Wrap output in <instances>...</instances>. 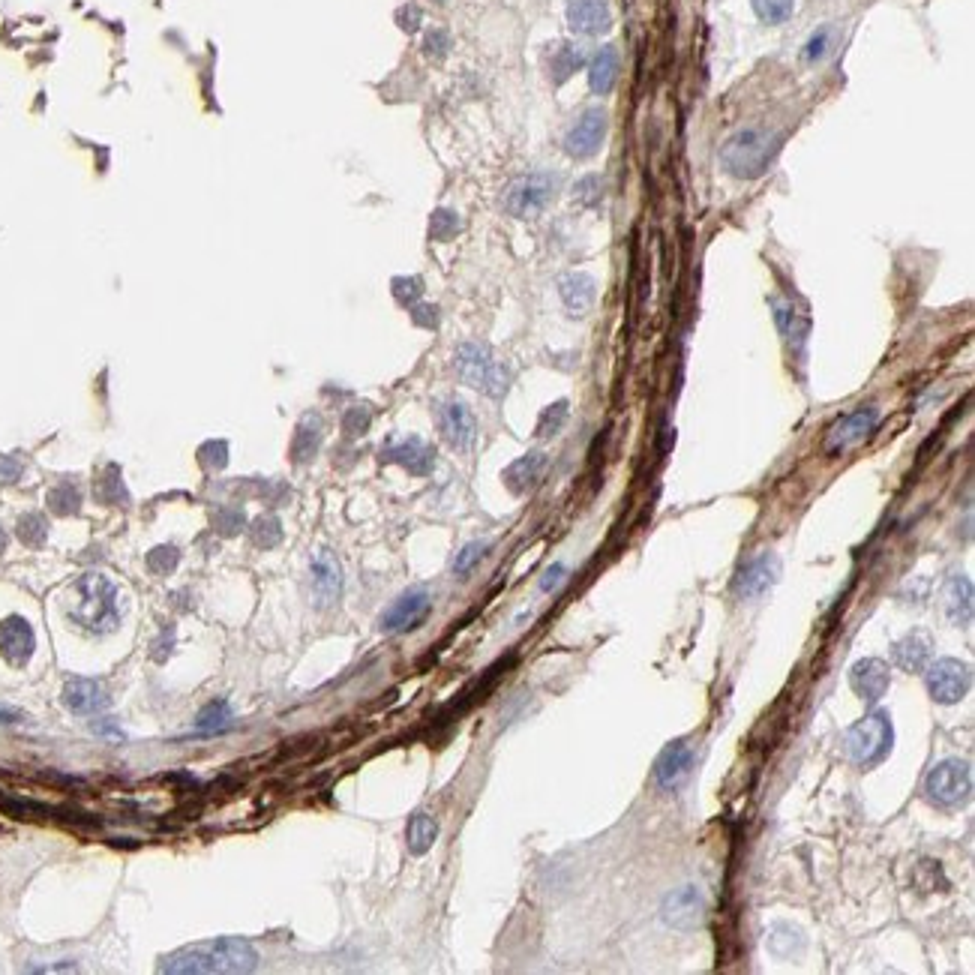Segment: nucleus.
<instances>
[{
	"mask_svg": "<svg viewBox=\"0 0 975 975\" xmlns=\"http://www.w3.org/2000/svg\"><path fill=\"white\" fill-rule=\"evenodd\" d=\"M690 768H693V747L684 738H678V741L666 744L663 753L657 756V762H654V780H657L660 789L669 792V789H678L687 780Z\"/></svg>",
	"mask_w": 975,
	"mask_h": 975,
	"instance_id": "obj_15",
	"label": "nucleus"
},
{
	"mask_svg": "<svg viewBox=\"0 0 975 975\" xmlns=\"http://www.w3.org/2000/svg\"><path fill=\"white\" fill-rule=\"evenodd\" d=\"M558 192V183H555V174H546V171H531V174H522L516 177L507 192H504V207L507 213L519 216V219H534L540 216L549 201L555 198Z\"/></svg>",
	"mask_w": 975,
	"mask_h": 975,
	"instance_id": "obj_6",
	"label": "nucleus"
},
{
	"mask_svg": "<svg viewBox=\"0 0 975 975\" xmlns=\"http://www.w3.org/2000/svg\"><path fill=\"white\" fill-rule=\"evenodd\" d=\"M846 753L855 765L870 768L891 750V720L885 711H870L855 720L843 735Z\"/></svg>",
	"mask_w": 975,
	"mask_h": 975,
	"instance_id": "obj_5",
	"label": "nucleus"
},
{
	"mask_svg": "<svg viewBox=\"0 0 975 975\" xmlns=\"http://www.w3.org/2000/svg\"><path fill=\"white\" fill-rule=\"evenodd\" d=\"M894 663L906 672H918L933 657V636L927 630H909L900 642H894Z\"/></svg>",
	"mask_w": 975,
	"mask_h": 975,
	"instance_id": "obj_23",
	"label": "nucleus"
},
{
	"mask_svg": "<svg viewBox=\"0 0 975 975\" xmlns=\"http://www.w3.org/2000/svg\"><path fill=\"white\" fill-rule=\"evenodd\" d=\"M876 423H879V408H873V405L855 408L852 414L840 417L828 429V435H825V453L828 456H837V453L849 450L852 444H861L876 429Z\"/></svg>",
	"mask_w": 975,
	"mask_h": 975,
	"instance_id": "obj_11",
	"label": "nucleus"
},
{
	"mask_svg": "<svg viewBox=\"0 0 975 975\" xmlns=\"http://www.w3.org/2000/svg\"><path fill=\"white\" fill-rule=\"evenodd\" d=\"M459 216H456V210H450V207H441V210H435L432 213V219H429V234L435 237V240H450L456 231H459Z\"/></svg>",
	"mask_w": 975,
	"mask_h": 975,
	"instance_id": "obj_36",
	"label": "nucleus"
},
{
	"mask_svg": "<svg viewBox=\"0 0 975 975\" xmlns=\"http://www.w3.org/2000/svg\"><path fill=\"white\" fill-rule=\"evenodd\" d=\"M78 504H81V492H78L72 483H60V486H54V489L48 492V507H51L57 516H69V513H75Z\"/></svg>",
	"mask_w": 975,
	"mask_h": 975,
	"instance_id": "obj_32",
	"label": "nucleus"
},
{
	"mask_svg": "<svg viewBox=\"0 0 975 975\" xmlns=\"http://www.w3.org/2000/svg\"><path fill=\"white\" fill-rule=\"evenodd\" d=\"M771 309H774V321H777L783 339L789 342V348L801 351L807 342V333H810V318L804 312H798V306L789 297H780V294L771 297Z\"/></svg>",
	"mask_w": 975,
	"mask_h": 975,
	"instance_id": "obj_22",
	"label": "nucleus"
},
{
	"mask_svg": "<svg viewBox=\"0 0 975 975\" xmlns=\"http://www.w3.org/2000/svg\"><path fill=\"white\" fill-rule=\"evenodd\" d=\"M924 684H927V693L942 702V705H954L960 702L966 693H969V684H972V672L963 660H954V657H942V660H933L924 666Z\"/></svg>",
	"mask_w": 975,
	"mask_h": 975,
	"instance_id": "obj_8",
	"label": "nucleus"
},
{
	"mask_svg": "<svg viewBox=\"0 0 975 975\" xmlns=\"http://www.w3.org/2000/svg\"><path fill=\"white\" fill-rule=\"evenodd\" d=\"M597 192H600V177H585L576 189V198L582 204H594L597 201Z\"/></svg>",
	"mask_w": 975,
	"mask_h": 975,
	"instance_id": "obj_46",
	"label": "nucleus"
},
{
	"mask_svg": "<svg viewBox=\"0 0 975 975\" xmlns=\"http://www.w3.org/2000/svg\"><path fill=\"white\" fill-rule=\"evenodd\" d=\"M366 426H369V411L366 408H351L345 414V432L348 435H360V432H366Z\"/></svg>",
	"mask_w": 975,
	"mask_h": 975,
	"instance_id": "obj_43",
	"label": "nucleus"
},
{
	"mask_svg": "<svg viewBox=\"0 0 975 975\" xmlns=\"http://www.w3.org/2000/svg\"><path fill=\"white\" fill-rule=\"evenodd\" d=\"M252 540H255V546H261V549L276 546V543L282 540V525H279V519H276V516H258V519L252 522Z\"/></svg>",
	"mask_w": 975,
	"mask_h": 975,
	"instance_id": "obj_35",
	"label": "nucleus"
},
{
	"mask_svg": "<svg viewBox=\"0 0 975 975\" xmlns=\"http://www.w3.org/2000/svg\"><path fill=\"white\" fill-rule=\"evenodd\" d=\"M567 399H558L555 405H549V408H543V414H540V423H537V435L540 438H549V435H555L561 426H564V420H567Z\"/></svg>",
	"mask_w": 975,
	"mask_h": 975,
	"instance_id": "obj_37",
	"label": "nucleus"
},
{
	"mask_svg": "<svg viewBox=\"0 0 975 975\" xmlns=\"http://www.w3.org/2000/svg\"><path fill=\"white\" fill-rule=\"evenodd\" d=\"M567 24L573 33L597 36L612 27V3L609 0H567Z\"/></svg>",
	"mask_w": 975,
	"mask_h": 975,
	"instance_id": "obj_19",
	"label": "nucleus"
},
{
	"mask_svg": "<svg viewBox=\"0 0 975 975\" xmlns=\"http://www.w3.org/2000/svg\"><path fill=\"white\" fill-rule=\"evenodd\" d=\"M60 696H63V705L72 714H99L111 702L108 690L99 681H93V678H69L63 684V693Z\"/></svg>",
	"mask_w": 975,
	"mask_h": 975,
	"instance_id": "obj_20",
	"label": "nucleus"
},
{
	"mask_svg": "<svg viewBox=\"0 0 975 975\" xmlns=\"http://www.w3.org/2000/svg\"><path fill=\"white\" fill-rule=\"evenodd\" d=\"M486 549H489V543L486 540H474V543H468L459 555H456V561H453V570L456 573H468L483 555H486Z\"/></svg>",
	"mask_w": 975,
	"mask_h": 975,
	"instance_id": "obj_40",
	"label": "nucleus"
},
{
	"mask_svg": "<svg viewBox=\"0 0 975 975\" xmlns=\"http://www.w3.org/2000/svg\"><path fill=\"white\" fill-rule=\"evenodd\" d=\"M705 894L696 885H681L663 900V921L675 930H696L705 921Z\"/></svg>",
	"mask_w": 975,
	"mask_h": 975,
	"instance_id": "obj_13",
	"label": "nucleus"
},
{
	"mask_svg": "<svg viewBox=\"0 0 975 975\" xmlns=\"http://www.w3.org/2000/svg\"><path fill=\"white\" fill-rule=\"evenodd\" d=\"M942 597H945V612H948V618H951L954 624L966 627V624L972 621V582H969V576H963V573L948 576Z\"/></svg>",
	"mask_w": 975,
	"mask_h": 975,
	"instance_id": "obj_26",
	"label": "nucleus"
},
{
	"mask_svg": "<svg viewBox=\"0 0 975 975\" xmlns=\"http://www.w3.org/2000/svg\"><path fill=\"white\" fill-rule=\"evenodd\" d=\"M405 837H408V849H411L414 855H423V852L435 843V837H438V825H435V819H432L429 813H414L411 822H408Z\"/></svg>",
	"mask_w": 975,
	"mask_h": 975,
	"instance_id": "obj_29",
	"label": "nucleus"
},
{
	"mask_svg": "<svg viewBox=\"0 0 975 975\" xmlns=\"http://www.w3.org/2000/svg\"><path fill=\"white\" fill-rule=\"evenodd\" d=\"M780 147V138H771L762 129H741L735 135H729L720 147V162L723 168L738 177V180H753L759 177L768 162L774 159Z\"/></svg>",
	"mask_w": 975,
	"mask_h": 975,
	"instance_id": "obj_3",
	"label": "nucleus"
},
{
	"mask_svg": "<svg viewBox=\"0 0 975 975\" xmlns=\"http://www.w3.org/2000/svg\"><path fill=\"white\" fill-rule=\"evenodd\" d=\"M780 579V558L774 552H759L753 561H747L741 570H738V579H735V591L738 597L744 600H756L762 597L774 582Z\"/></svg>",
	"mask_w": 975,
	"mask_h": 975,
	"instance_id": "obj_14",
	"label": "nucleus"
},
{
	"mask_svg": "<svg viewBox=\"0 0 975 975\" xmlns=\"http://www.w3.org/2000/svg\"><path fill=\"white\" fill-rule=\"evenodd\" d=\"M582 63H585L582 48H576L573 42H561V45L555 48V54H552V81H555V84L567 81V78H570Z\"/></svg>",
	"mask_w": 975,
	"mask_h": 975,
	"instance_id": "obj_30",
	"label": "nucleus"
},
{
	"mask_svg": "<svg viewBox=\"0 0 975 975\" xmlns=\"http://www.w3.org/2000/svg\"><path fill=\"white\" fill-rule=\"evenodd\" d=\"M240 522H243V516H240V510H234V513H225V522H216V528L222 534H237L240 531Z\"/></svg>",
	"mask_w": 975,
	"mask_h": 975,
	"instance_id": "obj_48",
	"label": "nucleus"
},
{
	"mask_svg": "<svg viewBox=\"0 0 975 975\" xmlns=\"http://www.w3.org/2000/svg\"><path fill=\"white\" fill-rule=\"evenodd\" d=\"M195 726H198L201 732H207V735L228 729V726H231V708H228V702H225V699H216V702H210V705H207V708L198 714Z\"/></svg>",
	"mask_w": 975,
	"mask_h": 975,
	"instance_id": "obj_31",
	"label": "nucleus"
},
{
	"mask_svg": "<svg viewBox=\"0 0 975 975\" xmlns=\"http://www.w3.org/2000/svg\"><path fill=\"white\" fill-rule=\"evenodd\" d=\"M33 648H36L33 627L21 615H9L0 621V654L6 663L24 666L33 657Z\"/></svg>",
	"mask_w": 975,
	"mask_h": 975,
	"instance_id": "obj_18",
	"label": "nucleus"
},
{
	"mask_svg": "<svg viewBox=\"0 0 975 975\" xmlns=\"http://www.w3.org/2000/svg\"><path fill=\"white\" fill-rule=\"evenodd\" d=\"M321 444V417L318 414H306L297 426V435H294V459L297 462H309L315 456Z\"/></svg>",
	"mask_w": 975,
	"mask_h": 975,
	"instance_id": "obj_28",
	"label": "nucleus"
},
{
	"mask_svg": "<svg viewBox=\"0 0 975 975\" xmlns=\"http://www.w3.org/2000/svg\"><path fill=\"white\" fill-rule=\"evenodd\" d=\"M399 24H402L405 30H417V24H420V12H417V6H405V9L399 12Z\"/></svg>",
	"mask_w": 975,
	"mask_h": 975,
	"instance_id": "obj_49",
	"label": "nucleus"
},
{
	"mask_svg": "<svg viewBox=\"0 0 975 975\" xmlns=\"http://www.w3.org/2000/svg\"><path fill=\"white\" fill-rule=\"evenodd\" d=\"M177 561H180V552H177L174 546H156V549L147 555V567H150L153 573H159V576L171 573V570L177 567Z\"/></svg>",
	"mask_w": 975,
	"mask_h": 975,
	"instance_id": "obj_39",
	"label": "nucleus"
},
{
	"mask_svg": "<svg viewBox=\"0 0 975 975\" xmlns=\"http://www.w3.org/2000/svg\"><path fill=\"white\" fill-rule=\"evenodd\" d=\"M21 717V711H15V708H6V705H0V723H15Z\"/></svg>",
	"mask_w": 975,
	"mask_h": 975,
	"instance_id": "obj_51",
	"label": "nucleus"
},
{
	"mask_svg": "<svg viewBox=\"0 0 975 975\" xmlns=\"http://www.w3.org/2000/svg\"><path fill=\"white\" fill-rule=\"evenodd\" d=\"M546 465H549V462H546V453H540V450H531V453L519 456V459L504 471V483H507V489H510L513 495H522V492L534 489V486L540 483Z\"/></svg>",
	"mask_w": 975,
	"mask_h": 975,
	"instance_id": "obj_24",
	"label": "nucleus"
},
{
	"mask_svg": "<svg viewBox=\"0 0 975 975\" xmlns=\"http://www.w3.org/2000/svg\"><path fill=\"white\" fill-rule=\"evenodd\" d=\"M66 615L72 624H78L87 633H108L120 621V603L117 588L102 573H84L66 600Z\"/></svg>",
	"mask_w": 975,
	"mask_h": 975,
	"instance_id": "obj_2",
	"label": "nucleus"
},
{
	"mask_svg": "<svg viewBox=\"0 0 975 975\" xmlns=\"http://www.w3.org/2000/svg\"><path fill=\"white\" fill-rule=\"evenodd\" d=\"M18 537L27 546H42L45 537H48V522L39 513H27V516L18 519Z\"/></svg>",
	"mask_w": 975,
	"mask_h": 975,
	"instance_id": "obj_34",
	"label": "nucleus"
},
{
	"mask_svg": "<svg viewBox=\"0 0 975 975\" xmlns=\"http://www.w3.org/2000/svg\"><path fill=\"white\" fill-rule=\"evenodd\" d=\"M6 543H9V540H6V531H3V528H0V552H3V549H6Z\"/></svg>",
	"mask_w": 975,
	"mask_h": 975,
	"instance_id": "obj_53",
	"label": "nucleus"
},
{
	"mask_svg": "<svg viewBox=\"0 0 975 975\" xmlns=\"http://www.w3.org/2000/svg\"><path fill=\"white\" fill-rule=\"evenodd\" d=\"M753 9H756L759 21L783 24L795 12V0H753Z\"/></svg>",
	"mask_w": 975,
	"mask_h": 975,
	"instance_id": "obj_33",
	"label": "nucleus"
},
{
	"mask_svg": "<svg viewBox=\"0 0 975 975\" xmlns=\"http://www.w3.org/2000/svg\"><path fill=\"white\" fill-rule=\"evenodd\" d=\"M924 792L939 807H957L972 792V771L963 759H942L924 777Z\"/></svg>",
	"mask_w": 975,
	"mask_h": 975,
	"instance_id": "obj_7",
	"label": "nucleus"
},
{
	"mask_svg": "<svg viewBox=\"0 0 975 975\" xmlns=\"http://www.w3.org/2000/svg\"><path fill=\"white\" fill-rule=\"evenodd\" d=\"M414 321H417V324H423V327H435L438 315H435V309H432V306H417V309H414Z\"/></svg>",
	"mask_w": 975,
	"mask_h": 975,
	"instance_id": "obj_50",
	"label": "nucleus"
},
{
	"mask_svg": "<svg viewBox=\"0 0 975 975\" xmlns=\"http://www.w3.org/2000/svg\"><path fill=\"white\" fill-rule=\"evenodd\" d=\"M558 291H561V300L570 315H585L594 303L597 285L588 273H564L558 282Z\"/></svg>",
	"mask_w": 975,
	"mask_h": 975,
	"instance_id": "obj_25",
	"label": "nucleus"
},
{
	"mask_svg": "<svg viewBox=\"0 0 975 975\" xmlns=\"http://www.w3.org/2000/svg\"><path fill=\"white\" fill-rule=\"evenodd\" d=\"M381 456L387 462H399L402 468H408L411 474H429L432 462H435V450L423 441V438H399L393 444H387L381 450Z\"/></svg>",
	"mask_w": 975,
	"mask_h": 975,
	"instance_id": "obj_21",
	"label": "nucleus"
},
{
	"mask_svg": "<svg viewBox=\"0 0 975 975\" xmlns=\"http://www.w3.org/2000/svg\"><path fill=\"white\" fill-rule=\"evenodd\" d=\"M309 573H312V597L318 606H330L339 591H342V567L336 561V555L330 549H318L309 561Z\"/></svg>",
	"mask_w": 975,
	"mask_h": 975,
	"instance_id": "obj_17",
	"label": "nucleus"
},
{
	"mask_svg": "<svg viewBox=\"0 0 975 975\" xmlns=\"http://www.w3.org/2000/svg\"><path fill=\"white\" fill-rule=\"evenodd\" d=\"M564 576H567V567H564V564H552V567L543 570L540 588H543V591H555V588L564 582Z\"/></svg>",
	"mask_w": 975,
	"mask_h": 975,
	"instance_id": "obj_45",
	"label": "nucleus"
},
{
	"mask_svg": "<svg viewBox=\"0 0 975 975\" xmlns=\"http://www.w3.org/2000/svg\"><path fill=\"white\" fill-rule=\"evenodd\" d=\"M834 45V27H819L810 39H807V45H804V60L807 63H816V60H822L825 54H828V48Z\"/></svg>",
	"mask_w": 975,
	"mask_h": 975,
	"instance_id": "obj_38",
	"label": "nucleus"
},
{
	"mask_svg": "<svg viewBox=\"0 0 975 975\" xmlns=\"http://www.w3.org/2000/svg\"><path fill=\"white\" fill-rule=\"evenodd\" d=\"M618 78V51L612 45H603L600 51H594L591 63H588V84L591 93H609L615 87Z\"/></svg>",
	"mask_w": 975,
	"mask_h": 975,
	"instance_id": "obj_27",
	"label": "nucleus"
},
{
	"mask_svg": "<svg viewBox=\"0 0 975 975\" xmlns=\"http://www.w3.org/2000/svg\"><path fill=\"white\" fill-rule=\"evenodd\" d=\"M225 441H210V444H204L201 447V462L207 465V468H222L225 465Z\"/></svg>",
	"mask_w": 975,
	"mask_h": 975,
	"instance_id": "obj_42",
	"label": "nucleus"
},
{
	"mask_svg": "<svg viewBox=\"0 0 975 975\" xmlns=\"http://www.w3.org/2000/svg\"><path fill=\"white\" fill-rule=\"evenodd\" d=\"M849 681H852V690L867 702V705H876L888 687H891V672H888V663L879 660V657H864L852 666L849 672Z\"/></svg>",
	"mask_w": 975,
	"mask_h": 975,
	"instance_id": "obj_16",
	"label": "nucleus"
},
{
	"mask_svg": "<svg viewBox=\"0 0 975 975\" xmlns=\"http://www.w3.org/2000/svg\"><path fill=\"white\" fill-rule=\"evenodd\" d=\"M420 291H423V285H420L417 276H399V279H393V294L405 306H414V300L420 297Z\"/></svg>",
	"mask_w": 975,
	"mask_h": 975,
	"instance_id": "obj_41",
	"label": "nucleus"
},
{
	"mask_svg": "<svg viewBox=\"0 0 975 975\" xmlns=\"http://www.w3.org/2000/svg\"><path fill=\"white\" fill-rule=\"evenodd\" d=\"M258 951L240 936H216L210 942L186 945L159 960L162 972H252Z\"/></svg>",
	"mask_w": 975,
	"mask_h": 975,
	"instance_id": "obj_1",
	"label": "nucleus"
},
{
	"mask_svg": "<svg viewBox=\"0 0 975 975\" xmlns=\"http://www.w3.org/2000/svg\"><path fill=\"white\" fill-rule=\"evenodd\" d=\"M21 477V462L12 456H0V483H15Z\"/></svg>",
	"mask_w": 975,
	"mask_h": 975,
	"instance_id": "obj_47",
	"label": "nucleus"
},
{
	"mask_svg": "<svg viewBox=\"0 0 975 975\" xmlns=\"http://www.w3.org/2000/svg\"><path fill=\"white\" fill-rule=\"evenodd\" d=\"M606 126H609V117L603 108H585L576 123L567 129L564 135V150L576 159H588L600 150L603 138H606Z\"/></svg>",
	"mask_w": 975,
	"mask_h": 975,
	"instance_id": "obj_10",
	"label": "nucleus"
},
{
	"mask_svg": "<svg viewBox=\"0 0 975 975\" xmlns=\"http://www.w3.org/2000/svg\"><path fill=\"white\" fill-rule=\"evenodd\" d=\"M453 366H456V375L468 387H474L492 399H498L510 384V369L501 360H495V354L480 342H462L456 348Z\"/></svg>",
	"mask_w": 975,
	"mask_h": 975,
	"instance_id": "obj_4",
	"label": "nucleus"
},
{
	"mask_svg": "<svg viewBox=\"0 0 975 975\" xmlns=\"http://www.w3.org/2000/svg\"><path fill=\"white\" fill-rule=\"evenodd\" d=\"M432 609V597L426 588H408L402 597H396L390 603V609L381 615V630L384 633H408L414 630L417 624H423V618L429 615Z\"/></svg>",
	"mask_w": 975,
	"mask_h": 975,
	"instance_id": "obj_12",
	"label": "nucleus"
},
{
	"mask_svg": "<svg viewBox=\"0 0 975 975\" xmlns=\"http://www.w3.org/2000/svg\"><path fill=\"white\" fill-rule=\"evenodd\" d=\"M447 45H450V39H447V33H444V30H429V33H426V42H423V48H426V54H429V57H441V54L447 51Z\"/></svg>",
	"mask_w": 975,
	"mask_h": 975,
	"instance_id": "obj_44",
	"label": "nucleus"
},
{
	"mask_svg": "<svg viewBox=\"0 0 975 975\" xmlns=\"http://www.w3.org/2000/svg\"><path fill=\"white\" fill-rule=\"evenodd\" d=\"M438 414V429L444 435V441L453 447V450H471L474 441H477V420L471 414V408L459 399V396H447L438 402L435 408Z\"/></svg>",
	"mask_w": 975,
	"mask_h": 975,
	"instance_id": "obj_9",
	"label": "nucleus"
},
{
	"mask_svg": "<svg viewBox=\"0 0 975 975\" xmlns=\"http://www.w3.org/2000/svg\"><path fill=\"white\" fill-rule=\"evenodd\" d=\"M93 729H96V732H102V735H117V738H120V729H117V726H111V723H93Z\"/></svg>",
	"mask_w": 975,
	"mask_h": 975,
	"instance_id": "obj_52",
	"label": "nucleus"
}]
</instances>
